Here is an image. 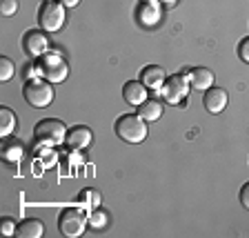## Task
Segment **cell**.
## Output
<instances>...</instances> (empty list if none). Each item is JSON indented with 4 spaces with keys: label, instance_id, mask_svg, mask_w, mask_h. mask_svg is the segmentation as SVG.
<instances>
[{
    "label": "cell",
    "instance_id": "obj_26",
    "mask_svg": "<svg viewBox=\"0 0 249 238\" xmlns=\"http://www.w3.org/2000/svg\"><path fill=\"white\" fill-rule=\"evenodd\" d=\"M60 2H62L65 7H69V9H73V7L80 5V0H60Z\"/></svg>",
    "mask_w": 249,
    "mask_h": 238
},
{
    "label": "cell",
    "instance_id": "obj_2",
    "mask_svg": "<svg viewBox=\"0 0 249 238\" xmlns=\"http://www.w3.org/2000/svg\"><path fill=\"white\" fill-rule=\"evenodd\" d=\"M38 72H40V76L45 78V80H49V83H65L69 76V65L67 60L60 56L58 52H49L47 49L45 54H42L40 58H38Z\"/></svg>",
    "mask_w": 249,
    "mask_h": 238
},
{
    "label": "cell",
    "instance_id": "obj_15",
    "mask_svg": "<svg viewBox=\"0 0 249 238\" xmlns=\"http://www.w3.org/2000/svg\"><path fill=\"white\" fill-rule=\"evenodd\" d=\"M22 154H25V147H22V143L18 138L7 136V138L2 140V158H5L7 163H20Z\"/></svg>",
    "mask_w": 249,
    "mask_h": 238
},
{
    "label": "cell",
    "instance_id": "obj_13",
    "mask_svg": "<svg viewBox=\"0 0 249 238\" xmlns=\"http://www.w3.org/2000/svg\"><path fill=\"white\" fill-rule=\"evenodd\" d=\"M123 98L127 100L129 105H134V107H138V105H142L147 100V87L142 80H129V83L123 87Z\"/></svg>",
    "mask_w": 249,
    "mask_h": 238
},
{
    "label": "cell",
    "instance_id": "obj_24",
    "mask_svg": "<svg viewBox=\"0 0 249 238\" xmlns=\"http://www.w3.org/2000/svg\"><path fill=\"white\" fill-rule=\"evenodd\" d=\"M238 56H240V60L249 65V36L240 40V45H238Z\"/></svg>",
    "mask_w": 249,
    "mask_h": 238
},
{
    "label": "cell",
    "instance_id": "obj_16",
    "mask_svg": "<svg viewBox=\"0 0 249 238\" xmlns=\"http://www.w3.org/2000/svg\"><path fill=\"white\" fill-rule=\"evenodd\" d=\"M45 234V225L38 218H27L16 227V236L20 238H40Z\"/></svg>",
    "mask_w": 249,
    "mask_h": 238
},
{
    "label": "cell",
    "instance_id": "obj_14",
    "mask_svg": "<svg viewBox=\"0 0 249 238\" xmlns=\"http://www.w3.org/2000/svg\"><path fill=\"white\" fill-rule=\"evenodd\" d=\"M189 78V85L192 89H200V92H207L209 87H213V73L207 67H194L187 73Z\"/></svg>",
    "mask_w": 249,
    "mask_h": 238
},
{
    "label": "cell",
    "instance_id": "obj_1",
    "mask_svg": "<svg viewBox=\"0 0 249 238\" xmlns=\"http://www.w3.org/2000/svg\"><path fill=\"white\" fill-rule=\"evenodd\" d=\"M114 129L120 140L138 145V143H145L147 138V120H142L138 114H124L116 120Z\"/></svg>",
    "mask_w": 249,
    "mask_h": 238
},
{
    "label": "cell",
    "instance_id": "obj_19",
    "mask_svg": "<svg viewBox=\"0 0 249 238\" xmlns=\"http://www.w3.org/2000/svg\"><path fill=\"white\" fill-rule=\"evenodd\" d=\"M78 201H80V205H83L85 209H89V212H91V209H96L100 205V192H98V189H83Z\"/></svg>",
    "mask_w": 249,
    "mask_h": 238
},
{
    "label": "cell",
    "instance_id": "obj_17",
    "mask_svg": "<svg viewBox=\"0 0 249 238\" xmlns=\"http://www.w3.org/2000/svg\"><path fill=\"white\" fill-rule=\"evenodd\" d=\"M138 116L142 120H147V123H154V120H158L162 116V103L156 98H147L142 105H138Z\"/></svg>",
    "mask_w": 249,
    "mask_h": 238
},
{
    "label": "cell",
    "instance_id": "obj_22",
    "mask_svg": "<svg viewBox=\"0 0 249 238\" xmlns=\"http://www.w3.org/2000/svg\"><path fill=\"white\" fill-rule=\"evenodd\" d=\"M18 11V0H0V14L2 18H11Z\"/></svg>",
    "mask_w": 249,
    "mask_h": 238
},
{
    "label": "cell",
    "instance_id": "obj_25",
    "mask_svg": "<svg viewBox=\"0 0 249 238\" xmlns=\"http://www.w3.org/2000/svg\"><path fill=\"white\" fill-rule=\"evenodd\" d=\"M240 205H243L245 209H249V183H245V185L240 187Z\"/></svg>",
    "mask_w": 249,
    "mask_h": 238
},
{
    "label": "cell",
    "instance_id": "obj_12",
    "mask_svg": "<svg viewBox=\"0 0 249 238\" xmlns=\"http://www.w3.org/2000/svg\"><path fill=\"white\" fill-rule=\"evenodd\" d=\"M140 80L145 83L147 89H160L162 83L167 80V72L162 67H158V65H147L140 72Z\"/></svg>",
    "mask_w": 249,
    "mask_h": 238
},
{
    "label": "cell",
    "instance_id": "obj_4",
    "mask_svg": "<svg viewBox=\"0 0 249 238\" xmlns=\"http://www.w3.org/2000/svg\"><path fill=\"white\" fill-rule=\"evenodd\" d=\"M67 127L65 123L58 118H45L34 127V136H36L38 143L47 147H56V145H62L67 140Z\"/></svg>",
    "mask_w": 249,
    "mask_h": 238
},
{
    "label": "cell",
    "instance_id": "obj_8",
    "mask_svg": "<svg viewBox=\"0 0 249 238\" xmlns=\"http://www.w3.org/2000/svg\"><path fill=\"white\" fill-rule=\"evenodd\" d=\"M162 18V9H160V0H140L138 9H136V20L140 27H156Z\"/></svg>",
    "mask_w": 249,
    "mask_h": 238
},
{
    "label": "cell",
    "instance_id": "obj_11",
    "mask_svg": "<svg viewBox=\"0 0 249 238\" xmlns=\"http://www.w3.org/2000/svg\"><path fill=\"white\" fill-rule=\"evenodd\" d=\"M69 145V149H85V147H89L93 143V134L89 127H85V125H78V127H71V129L67 131V140H65Z\"/></svg>",
    "mask_w": 249,
    "mask_h": 238
},
{
    "label": "cell",
    "instance_id": "obj_23",
    "mask_svg": "<svg viewBox=\"0 0 249 238\" xmlns=\"http://www.w3.org/2000/svg\"><path fill=\"white\" fill-rule=\"evenodd\" d=\"M16 227H18V225H16L11 218H2V223H0V232H2V236H14Z\"/></svg>",
    "mask_w": 249,
    "mask_h": 238
},
{
    "label": "cell",
    "instance_id": "obj_20",
    "mask_svg": "<svg viewBox=\"0 0 249 238\" xmlns=\"http://www.w3.org/2000/svg\"><path fill=\"white\" fill-rule=\"evenodd\" d=\"M87 220H89V225H91L93 229H103V227H107V223H109V214L96 207V209H91V212H89Z\"/></svg>",
    "mask_w": 249,
    "mask_h": 238
},
{
    "label": "cell",
    "instance_id": "obj_21",
    "mask_svg": "<svg viewBox=\"0 0 249 238\" xmlns=\"http://www.w3.org/2000/svg\"><path fill=\"white\" fill-rule=\"evenodd\" d=\"M14 73H16L14 60H11V58H7V56H2V58H0V80H2V83H7V80H11V78H14Z\"/></svg>",
    "mask_w": 249,
    "mask_h": 238
},
{
    "label": "cell",
    "instance_id": "obj_18",
    "mask_svg": "<svg viewBox=\"0 0 249 238\" xmlns=\"http://www.w3.org/2000/svg\"><path fill=\"white\" fill-rule=\"evenodd\" d=\"M14 129H16V114L9 107H2L0 109V136L7 138V136L14 134Z\"/></svg>",
    "mask_w": 249,
    "mask_h": 238
},
{
    "label": "cell",
    "instance_id": "obj_5",
    "mask_svg": "<svg viewBox=\"0 0 249 238\" xmlns=\"http://www.w3.org/2000/svg\"><path fill=\"white\" fill-rule=\"evenodd\" d=\"M65 5L60 0H45L38 9V25L42 27V31H60L65 25Z\"/></svg>",
    "mask_w": 249,
    "mask_h": 238
},
{
    "label": "cell",
    "instance_id": "obj_7",
    "mask_svg": "<svg viewBox=\"0 0 249 238\" xmlns=\"http://www.w3.org/2000/svg\"><path fill=\"white\" fill-rule=\"evenodd\" d=\"M189 89H192L189 78L176 73V76H169L165 83H162L160 93H162V98H165L169 105H180L182 100L189 96Z\"/></svg>",
    "mask_w": 249,
    "mask_h": 238
},
{
    "label": "cell",
    "instance_id": "obj_10",
    "mask_svg": "<svg viewBox=\"0 0 249 238\" xmlns=\"http://www.w3.org/2000/svg\"><path fill=\"white\" fill-rule=\"evenodd\" d=\"M227 103H229V96L223 87H209L207 92H205V96H202V105H205V109H207L209 114H220V111H225Z\"/></svg>",
    "mask_w": 249,
    "mask_h": 238
},
{
    "label": "cell",
    "instance_id": "obj_6",
    "mask_svg": "<svg viewBox=\"0 0 249 238\" xmlns=\"http://www.w3.org/2000/svg\"><path fill=\"white\" fill-rule=\"evenodd\" d=\"M87 216H85L83 209H76V207H69V209H62L60 216H58V229H60L62 236L67 238H78L85 234V227H87Z\"/></svg>",
    "mask_w": 249,
    "mask_h": 238
},
{
    "label": "cell",
    "instance_id": "obj_3",
    "mask_svg": "<svg viewBox=\"0 0 249 238\" xmlns=\"http://www.w3.org/2000/svg\"><path fill=\"white\" fill-rule=\"evenodd\" d=\"M22 96H25L27 105L34 109H45L53 103V89L49 80H40V78H34V80H27L25 87H22Z\"/></svg>",
    "mask_w": 249,
    "mask_h": 238
},
{
    "label": "cell",
    "instance_id": "obj_9",
    "mask_svg": "<svg viewBox=\"0 0 249 238\" xmlns=\"http://www.w3.org/2000/svg\"><path fill=\"white\" fill-rule=\"evenodd\" d=\"M22 49L29 58H40L42 54L49 49V38L45 36V31H38V29H31L27 31L22 36Z\"/></svg>",
    "mask_w": 249,
    "mask_h": 238
},
{
    "label": "cell",
    "instance_id": "obj_27",
    "mask_svg": "<svg viewBox=\"0 0 249 238\" xmlns=\"http://www.w3.org/2000/svg\"><path fill=\"white\" fill-rule=\"evenodd\" d=\"M162 2H167V5H171V2H174V0H162Z\"/></svg>",
    "mask_w": 249,
    "mask_h": 238
}]
</instances>
